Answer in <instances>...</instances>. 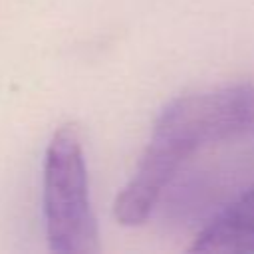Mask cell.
Wrapping results in <instances>:
<instances>
[{"label":"cell","instance_id":"6da1fadb","mask_svg":"<svg viewBox=\"0 0 254 254\" xmlns=\"http://www.w3.org/2000/svg\"><path fill=\"white\" fill-rule=\"evenodd\" d=\"M254 129V83L181 95L167 103L155 121L139 167L117 194L113 214L125 226L147 220L163 189L179 167L200 147Z\"/></svg>","mask_w":254,"mask_h":254},{"label":"cell","instance_id":"7a4b0ae2","mask_svg":"<svg viewBox=\"0 0 254 254\" xmlns=\"http://www.w3.org/2000/svg\"><path fill=\"white\" fill-rule=\"evenodd\" d=\"M44 218L48 242L54 252L91 254L99 250L81 137L71 123L62 125L46 147Z\"/></svg>","mask_w":254,"mask_h":254},{"label":"cell","instance_id":"3957f363","mask_svg":"<svg viewBox=\"0 0 254 254\" xmlns=\"http://www.w3.org/2000/svg\"><path fill=\"white\" fill-rule=\"evenodd\" d=\"M189 250L206 254L254 252V187L218 212L196 234Z\"/></svg>","mask_w":254,"mask_h":254}]
</instances>
